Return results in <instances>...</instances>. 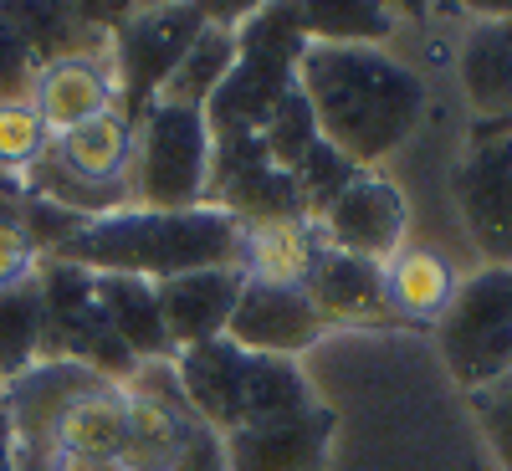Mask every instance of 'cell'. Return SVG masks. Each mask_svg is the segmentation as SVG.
<instances>
[{"mask_svg": "<svg viewBox=\"0 0 512 471\" xmlns=\"http://www.w3.org/2000/svg\"><path fill=\"white\" fill-rule=\"evenodd\" d=\"M297 88L313 103L318 134L359 169L390 159L425 113V82L384 47H313L308 41Z\"/></svg>", "mask_w": 512, "mask_h": 471, "instance_id": "cell-1", "label": "cell"}, {"mask_svg": "<svg viewBox=\"0 0 512 471\" xmlns=\"http://www.w3.org/2000/svg\"><path fill=\"white\" fill-rule=\"evenodd\" d=\"M246 231L216 205L195 210H139L123 205L113 216L82 226L67 246L52 251V262H72L82 272H118V277H144L169 282L205 267H236L241 262Z\"/></svg>", "mask_w": 512, "mask_h": 471, "instance_id": "cell-2", "label": "cell"}, {"mask_svg": "<svg viewBox=\"0 0 512 471\" xmlns=\"http://www.w3.org/2000/svg\"><path fill=\"white\" fill-rule=\"evenodd\" d=\"M175 374H180V390L195 405V415L205 425H216L221 436L241 431V425L303 415L318 405L303 369L292 359L246 354L231 338H210V344L175 354Z\"/></svg>", "mask_w": 512, "mask_h": 471, "instance_id": "cell-3", "label": "cell"}, {"mask_svg": "<svg viewBox=\"0 0 512 471\" xmlns=\"http://www.w3.org/2000/svg\"><path fill=\"white\" fill-rule=\"evenodd\" d=\"M308 36L297 26V6H262L246 11L236 26V62L221 82V93L205 103L210 134H262L272 108L297 88Z\"/></svg>", "mask_w": 512, "mask_h": 471, "instance_id": "cell-4", "label": "cell"}, {"mask_svg": "<svg viewBox=\"0 0 512 471\" xmlns=\"http://www.w3.org/2000/svg\"><path fill=\"white\" fill-rule=\"evenodd\" d=\"M36 287H41V359L82 364L113 384H128L139 374V359L123 349V338L113 333V323L98 303L93 272L41 256Z\"/></svg>", "mask_w": 512, "mask_h": 471, "instance_id": "cell-5", "label": "cell"}, {"mask_svg": "<svg viewBox=\"0 0 512 471\" xmlns=\"http://www.w3.org/2000/svg\"><path fill=\"white\" fill-rule=\"evenodd\" d=\"M210 180V123L200 108H154L134 134L128 200L139 210H195Z\"/></svg>", "mask_w": 512, "mask_h": 471, "instance_id": "cell-6", "label": "cell"}, {"mask_svg": "<svg viewBox=\"0 0 512 471\" xmlns=\"http://www.w3.org/2000/svg\"><path fill=\"white\" fill-rule=\"evenodd\" d=\"M441 333V359L466 395L512 374V267H482L451 297Z\"/></svg>", "mask_w": 512, "mask_h": 471, "instance_id": "cell-7", "label": "cell"}, {"mask_svg": "<svg viewBox=\"0 0 512 471\" xmlns=\"http://www.w3.org/2000/svg\"><path fill=\"white\" fill-rule=\"evenodd\" d=\"M205 31V11L200 6H149V11H128V21L113 31V77H118V113L128 118V128H139L154 103L159 88L169 82V72L180 67V57L190 52V41Z\"/></svg>", "mask_w": 512, "mask_h": 471, "instance_id": "cell-8", "label": "cell"}, {"mask_svg": "<svg viewBox=\"0 0 512 471\" xmlns=\"http://www.w3.org/2000/svg\"><path fill=\"white\" fill-rule=\"evenodd\" d=\"M451 195L492 267H512V134L477 139L451 169Z\"/></svg>", "mask_w": 512, "mask_h": 471, "instance_id": "cell-9", "label": "cell"}, {"mask_svg": "<svg viewBox=\"0 0 512 471\" xmlns=\"http://www.w3.org/2000/svg\"><path fill=\"white\" fill-rule=\"evenodd\" d=\"M405 195L384 180V175H364L338 195L323 216H318V236L349 256H364L374 267H390L395 256L405 251Z\"/></svg>", "mask_w": 512, "mask_h": 471, "instance_id": "cell-10", "label": "cell"}, {"mask_svg": "<svg viewBox=\"0 0 512 471\" xmlns=\"http://www.w3.org/2000/svg\"><path fill=\"white\" fill-rule=\"evenodd\" d=\"M323 318L308 303L303 287H277V282H251L236 297V313L226 323V338L241 344L246 354H267V359H297L323 338Z\"/></svg>", "mask_w": 512, "mask_h": 471, "instance_id": "cell-11", "label": "cell"}, {"mask_svg": "<svg viewBox=\"0 0 512 471\" xmlns=\"http://www.w3.org/2000/svg\"><path fill=\"white\" fill-rule=\"evenodd\" d=\"M333 410L313 405L262 425H241L226 436V471H328Z\"/></svg>", "mask_w": 512, "mask_h": 471, "instance_id": "cell-12", "label": "cell"}, {"mask_svg": "<svg viewBox=\"0 0 512 471\" xmlns=\"http://www.w3.org/2000/svg\"><path fill=\"white\" fill-rule=\"evenodd\" d=\"M241 287H246L241 267H205V272L154 282L164 333H169V344H175V354H185L195 344H210V338H226V323L236 313Z\"/></svg>", "mask_w": 512, "mask_h": 471, "instance_id": "cell-13", "label": "cell"}, {"mask_svg": "<svg viewBox=\"0 0 512 471\" xmlns=\"http://www.w3.org/2000/svg\"><path fill=\"white\" fill-rule=\"evenodd\" d=\"M36 118L47 123V134L62 139L72 128L93 123L103 113L118 108V77L108 57H72V62H52L41 67L36 93H31Z\"/></svg>", "mask_w": 512, "mask_h": 471, "instance_id": "cell-14", "label": "cell"}, {"mask_svg": "<svg viewBox=\"0 0 512 471\" xmlns=\"http://www.w3.org/2000/svg\"><path fill=\"white\" fill-rule=\"evenodd\" d=\"M303 292H308V303L318 308L323 323H379V318H390V303H384V267L338 251L328 241L313 251V262L303 272Z\"/></svg>", "mask_w": 512, "mask_h": 471, "instance_id": "cell-15", "label": "cell"}, {"mask_svg": "<svg viewBox=\"0 0 512 471\" xmlns=\"http://www.w3.org/2000/svg\"><path fill=\"white\" fill-rule=\"evenodd\" d=\"M456 77L477 123L512 118V16H482L461 41Z\"/></svg>", "mask_w": 512, "mask_h": 471, "instance_id": "cell-16", "label": "cell"}, {"mask_svg": "<svg viewBox=\"0 0 512 471\" xmlns=\"http://www.w3.org/2000/svg\"><path fill=\"white\" fill-rule=\"evenodd\" d=\"M0 21L36 52L41 67L72 62V57H108L113 47V31L98 26L88 6H36V0H21V6H0Z\"/></svg>", "mask_w": 512, "mask_h": 471, "instance_id": "cell-17", "label": "cell"}, {"mask_svg": "<svg viewBox=\"0 0 512 471\" xmlns=\"http://www.w3.org/2000/svg\"><path fill=\"white\" fill-rule=\"evenodd\" d=\"M98 303H103L113 333L123 338V349L134 354L139 364H175V344H169V333H164V313H159L154 282L103 272L98 277Z\"/></svg>", "mask_w": 512, "mask_h": 471, "instance_id": "cell-18", "label": "cell"}, {"mask_svg": "<svg viewBox=\"0 0 512 471\" xmlns=\"http://www.w3.org/2000/svg\"><path fill=\"white\" fill-rule=\"evenodd\" d=\"M456 297V272L446 256L431 246H405L390 267H384V303L415 323H441Z\"/></svg>", "mask_w": 512, "mask_h": 471, "instance_id": "cell-19", "label": "cell"}, {"mask_svg": "<svg viewBox=\"0 0 512 471\" xmlns=\"http://www.w3.org/2000/svg\"><path fill=\"white\" fill-rule=\"evenodd\" d=\"M231 62H236V26L205 21V31L190 41V52L180 57V67L169 72V82L159 88V103L164 108H200L205 113V103L221 93Z\"/></svg>", "mask_w": 512, "mask_h": 471, "instance_id": "cell-20", "label": "cell"}, {"mask_svg": "<svg viewBox=\"0 0 512 471\" xmlns=\"http://www.w3.org/2000/svg\"><path fill=\"white\" fill-rule=\"evenodd\" d=\"M52 149L62 154L67 169H77L93 185H128V164H134V128L113 108L93 123L72 128V134L52 139Z\"/></svg>", "mask_w": 512, "mask_h": 471, "instance_id": "cell-21", "label": "cell"}, {"mask_svg": "<svg viewBox=\"0 0 512 471\" xmlns=\"http://www.w3.org/2000/svg\"><path fill=\"white\" fill-rule=\"evenodd\" d=\"M323 246L318 221H287V226H262L246 231L241 241V272L251 282H277V287H303V272L313 262V251Z\"/></svg>", "mask_w": 512, "mask_h": 471, "instance_id": "cell-22", "label": "cell"}, {"mask_svg": "<svg viewBox=\"0 0 512 471\" xmlns=\"http://www.w3.org/2000/svg\"><path fill=\"white\" fill-rule=\"evenodd\" d=\"M41 364V287L36 277L0 292V384Z\"/></svg>", "mask_w": 512, "mask_h": 471, "instance_id": "cell-23", "label": "cell"}, {"mask_svg": "<svg viewBox=\"0 0 512 471\" xmlns=\"http://www.w3.org/2000/svg\"><path fill=\"white\" fill-rule=\"evenodd\" d=\"M297 26L313 47H384V36L395 31L390 11L354 0V6H297Z\"/></svg>", "mask_w": 512, "mask_h": 471, "instance_id": "cell-24", "label": "cell"}, {"mask_svg": "<svg viewBox=\"0 0 512 471\" xmlns=\"http://www.w3.org/2000/svg\"><path fill=\"white\" fill-rule=\"evenodd\" d=\"M287 175H292V185H297V195H303V210H308V221H318L323 216V210L338 200V195H344L359 175H364V169L354 164V159H344V154H338L328 139H318L303 159H297L292 169H287Z\"/></svg>", "mask_w": 512, "mask_h": 471, "instance_id": "cell-25", "label": "cell"}, {"mask_svg": "<svg viewBox=\"0 0 512 471\" xmlns=\"http://www.w3.org/2000/svg\"><path fill=\"white\" fill-rule=\"evenodd\" d=\"M318 139H323V134H318V118H313V103H308L303 88H292V93L272 108V118L262 123V149H267V159H272L277 169H292Z\"/></svg>", "mask_w": 512, "mask_h": 471, "instance_id": "cell-26", "label": "cell"}, {"mask_svg": "<svg viewBox=\"0 0 512 471\" xmlns=\"http://www.w3.org/2000/svg\"><path fill=\"white\" fill-rule=\"evenodd\" d=\"M47 144H52V134H47V123L36 118L31 103H6L0 108V180L26 175Z\"/></svg>", "mask_w": 512, "mask_h": 471, "instance_id": "cell-27", "label": "cell"}, {"mask_svg": "<svg viewBox=\"0 0 512 471\" xmlns=\"http://www.w3.org/2000/svg\"><path fill=\"white\" fill-rule=\"evenodd\" d=\"M16 205H21L16 180H0V292L26 282V277H36V267H41V251L31 246V236H26V226L16 216Z\"/></svg>", "mask_w": 512, "mask_h": 471, "instance_id": "cell-28", "label": "cell"}, {"mask_svg": "<svg viewBox=\"0 0 512 471\" xmlns=\"http://www.w3.org/2000/svg\"><path fill=\"white\" fill-rule=\"evenodd\" d=\"M466 400H472V415L482 425V441H487L497 471H512V374L487 384L477 395H466Z\"/></svg>", "mask_w": 512, "mask_h": 471, "instance_id": "cell-29", "label": "cell"}, {"mask_svg": "<svg viewBox=\"0 0 512 471\" xmlns=\"http://www.w3.org/2000/svg\"><path fill=\"white\" fill-rule=\"evenodd\" d=\"M36 77H41V62L26 41L0 21V108L6 103H31L36 93Z\"/></svg>", "mask_w": 512, "mask_h": 471, "instance_id": "cell-30", "label": "cell"}, {"mask_svg": "<svg viewBox=\"0 0 512 471\" xmlns=\"http://www.w3.org/2000/svg\"><path fill=\"white\" fill-rule=\"evenodd\" d=\"M0 471H16V436H11V405L0 390Z\"/></svg>", "mask_w": 512, "mask_h": 471, "instance_id": "cell-31", "label": "cell"}, {"mask_svg": "<svg viewBox=\"0 0 512 471\" xmlns=\"http://www.w3.org/2000/svg\"><path fill=\"white\" fill-rule=\"evenodd\" d=\"M497 134H512V118H502V123H477L472 144H477V139H497Z\"/></svg>", "mask_w": 512, "mask_h": 471, "instance_id": "cell-32", "label": "cell"}, {"mask_svg": "<svg viewBox=\"0 0 512 471\" xmlns=\"http://www.w3.org/2000/svg\"><path fill=\"white\" fill-rule=\"evenodd\" d=\"M477 471H482V466H477Z\"/></svg>", "mask_w": 512, "mask_h": 471, "instance_id": "cell-33", "label": "cell"}]
</instances>
